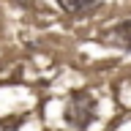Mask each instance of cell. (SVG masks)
Here are the masks:
<instances>
[{"mask_svg":"<svg viewBox=\"0 0 131 131\" xmlns=\"http://www.w3.org/2000/svg\"><path fill=\"white\" fill-rule=\"evenodd\" d=\"M98 115V101L90 90H71L68 93V101H66V109H63V120L77 131H85L93 126Z\"/></svg>","mask_w":131,"mask_h":131,"instance_id":"cell-1","label":"cell"},{"mask_svg":"<svg viewBox=\"0 0 131 131\" xmlns=\"http://www.w3.org/2000/svg\"><path fill=\"white\" fill-rule=\"evenodd\" d=\"M101 41H104L106 47L131 52V19H123V22H115L112 27H106L101 33Z\"/></svg>","mask_w":131,"mask_h":131,"instance_id":"cell-2","label":"cell"},{"mask_svg":"<svg viewBox=\"0 0 131 131\" xmlns=\"http://www.w3.org/2000/svg\"><path fill=\"white\" fill-rule=\"evenodd\" d=\"M55 3L71 16H90L104 6V0H55Z\"/></svg>","mask_w":131,"mask_h":131,"instance_id":"cell-3","label":"cell"},{"mask_svg":"<svg viewBox=\"0 0 131 131\" xmlns=\"http://www.w3.org/2000/svg\"><path fill=\"white\" fill-rule=\"evenodd\" d=\"M6 131H11V128H6Z\"/></svg>","mask_w":131,"mask_h":131,"instance_id":"cell-4","label":"cell"}]
</instances>
